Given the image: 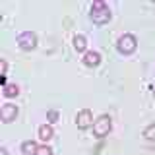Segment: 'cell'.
Instances as JSON below:
<instances>
[{
	"label": "cell",
	"instance_id": "1",
	"mask_svg": "<svg viewBox=\"0 0 155 155\" xmlns=\"http://www.w3.org/2000/svg\"><path fill=\"white\" fill-rule=\"evenodd\" d=\"M91 19L97 25H103V23L110 21V8L105 2H101V0L93 2V6H91Z\"/></svg>",
	"mask_w": 155,
	"mask_h": 155
},
{
	"label": "cell",
	"instance_id": "2",
	"mask_svg": "<svg viewBox=\"0 0 155 155\" xmlns=\"http://www.w3.org/2000/svg\"><path fill=\"white\" fill-rule=\"evenodd\" d=\"M116 47H118V52L120 54H132L136 51V47H138V43H136V37L130 35V33H126L118 39V43H116Z\"/></svg>",
	"mask_w": 155,
	"mask_h": 155
},
{
	"label": "cell",
	"instance_id": "3",
	"mask_svg": "<svg viewBox=\"0 0 155 155\" xmlns=\"http://www.w3.org/2000/svg\"><path fill=\"white\" fill-rule=\"evenodd\" d=\"M110 126H113V120H110V116L103 114V116H99V118L93 122V132H95L97 138H103V136H107V134L110 132Z\"/></svg>",
	"mask_w": 155,
	"mask_h": 155
},
{
	"label": "cell",
	"instance_id": "4",
	"mask_svg": "<svg viewBox=\"0 0 155 155\" xmlns=\"http://www.w3.org/2000/svg\"><path fill=\"white\" fill-rule=\"evenodd\" d=\"M18 45L23 48V51H33V48L37 47V37H35V33H31V31H23L21 35L18 37Z\"/></svg>",
	"mask_w": 155,
	"mask_h": 155
},
{
	"label": "cell",
	"instance_id": "5",
	"mask_svg": "<svg viewBox=\"0 0 155 155\" xmlns=\"http://www.w3.org/2000/svg\"><path fill=\"white\" fill-rule=\"evenodd\" d=\"M18 116V107L16 105H4L2 110H0V118L4 120V122H12V120H16Z\"/></svg>",
	"mask_w": 155,
	"mask_h": 155
},
{
	"label": "cell",
	"instance_id": "6",
	"mask_svg": "<svg viewBox=\"0 0 155 155\" xmlns=\"http://www.w3.org/2000/svg\"><path fill=\"white\" fill-rule=\"evenodd\" d=\"M76 124L80 126L81 130H85L89 124H93V114H91V110L89 109H84L80 114H78V118H76Z\"/></svg>",
	"mask_w": 155,
	"mask_h": 155
},
{
	"label": "cell",
	"instance_id": "7",
	"mask_svg": "<svg viewBox=\"0 0 155 155\" xmlns=\"http://www.w3.org/2000/svg\"><path fill=\"white\" fill-rule=\"evenodd\" d=\"M84 62H85V66H89V68H95V66H99L101 64V54L99 52H85V56H84Z\"/></svg>",
	"mask_w": 155,
	"mask_h": 155
},
{
	"label": "cell",
	"instance_id": "8",
	"mask_svg": "<svg viewBox=\"0 0 155 155\" xmlns=\"http://www.w3.org/2000/svg\"><path fill=\"white\" fill-rule=\"evenodd\" d=\"M37 147H39V145H37L35 142H23V143H21L23 155H37Z\"/></svg>",
	"mask_w": 155,
	"mask_h": 155
},
{
	"label": "cell",
	"instance_id": "9",
	"mask_svg": "<svg viewBox=\"0 0 155 155\" xmlns=\"http://www.w3.org/2000/svg\"><path fill=\"white\" fill-rule=\"evenodd\" d=\"M52 138V126L51 124H43L41 128H39V140H51Z\"/></svg>",
	"mask_w": 155,
	"mask_h": 155
},
{
	"label": "cell",
	"instance_id": "10",
	"mask_svg": "<svg viewBox=\"0 0 155 155\" xmlns=\"http://www.w3.org/2000/svg\"><path fill=\"white\" fill-rule=\"evenodd\" d=\"M85 47H87L85 37H84V35H78V37L74 39V48H76L78 52H84V51H85Z\"/></svg>",
	"mask_w": 155,
	"mask_h": 155
},
{
	"label": "cell",
	"instance_id": "11",
	"mask_svg": "<svg viewBox=\"0 0 155 155\" xmlns=\"http://www.w3.org/2000/svg\"><path fill=\"white\" fill-rule=\"evenodd\" d=\"M4 95L6 97H18L19 95L18 85H4Z\"/></svg>",
	"mask_w": 155,
	"mask_h": 155
},
{
	"label": "cell",
	"instance_id": "12",
	"mask_svg": "<svg viewBox=\"0 0 155 155\" xmlns=\"http://www.w3.org/2000/svg\"><path fill=\"white\" fill-rule=\"evenodd\" d=\"M143 138L145 140H155V124L147 126V128L143 130Z\"/></svg>",
	"mask_w": 155,
	"mask_h": 155
},
{
	"label": "cell",
	"instance_id": "13",
	"mask_svg": "<svg viewBox=\"0 0 155 155\" xmlns=\"http://www.w3.org/2000/svg\"><path fill=\"white\" fill-rule=\"evenodd\" d=\"M37 155H52V149L48 145H39L37 147Z\"/></svg>",
	"mask_w": 155,
	"mask_h": 155
},
{
	"label": "cell",
	"instance_id": "14",
	"mask_svg": "<svg viewBox=\"0 0 155 155\" xmlns=\"http://www.w3.org/2000/svg\"><path fill=\"white\" fill-rule=\"evenodd\" d=\"M56 116H58L56 110H51V113H48V118H51V122H54V120H56Z\"/></svg>",
	"mask_w": 155,
	"mask_h": 155
},
{
	"label": "cell",
	"instance_id": "15",
	"mask_svg": "<svg viewBox=\"0 0 155 155\" xmlns=\"http://www.w3.org/2000/svg\"><path fill=\"white\" fill-rule=\"evenodd\" d=\"M0 155H8V151L6 149H0Z\"/></svg>",
	"mask_w": 155,
	"mask_h": 155
}]
</instances>
